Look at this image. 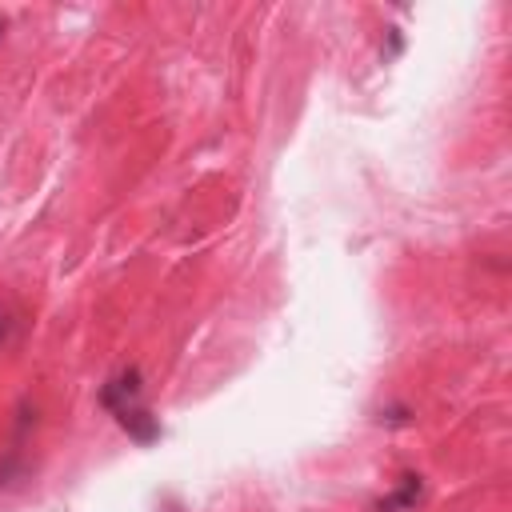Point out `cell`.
Listing matches in <instances>:
<instances>
[{
    "label": "cell",
    "mask_w": 512,
    "mask_h": 512,
    "mask_svg": "<svg viewBox=\"0 0 512 512\" xmlns=\"http://www.w3.org/2000/svg\"><path fill=\"white\" fill-rule=\"evenodd\" d=\"M4 28H8V20H4V16H0V40H4Z\"/></svg>",
    "instance_id": "cell-4"
},
{
    "label": "cell",
    "mask_w": 512,
    "mask_h": 512,
    "mask_svg": "<svg viewBox=\"0 0 512 512\" xmlns=\"http://www.w3.org/2000/svg\"><path fill=\"white\" fill-rule=\"evenodd\" d=\"M96 400H100V408L128 432V440H136V444L160 440V420H156L152 408L144 404V376H140L136 364L112 372V376L100 384Z\"/></svg>",
    "instance_id": "cell-1"
},
{
    "label": "cell",
    "mask_w": 512,
    "mask_h": 512,
    "mask_svg": "<svg viewBox=\"0 0 512 512\" xmlns=\"http://www.w3.org/2000/svg\"><path fill=\"white\" fill-rule=\"evenodd\" d=\"M8 332H12V320H8V316H4V308H0V344L8 340Z\"/></svg>",
    "instance_id": "cell-3"
},
{
    "label": "cell",
    "mask_w": 512,
    "mask_h": 512,
    "mask_svg": "<svg viewBox=\"0 0 512 512\" xmlns=\"http://www.w3.org/2000/svg\"><path fill=\"white\" fill-rule=\"evenodd\" d=\"M420 492H424V480L416 476V472H404L400 476V484L376 504V512H412L416 508V500H420Z\"/></svg>",
    "instance_id": "cell-2"
}]
</instances>
